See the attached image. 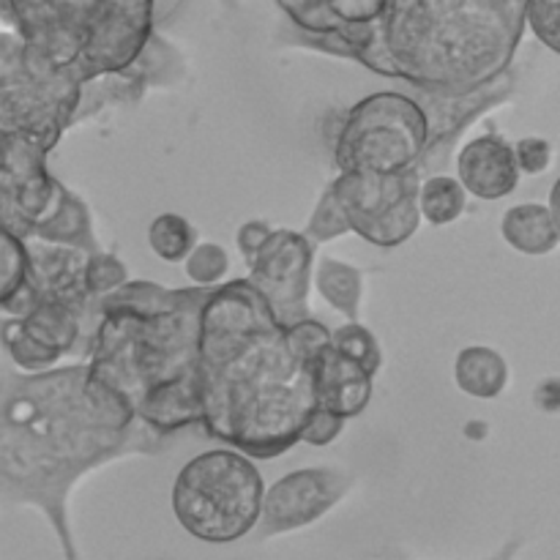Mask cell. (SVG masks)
I'll list each match as a JSON object with an SVG mask.
<instances>
[{"label": "cell", "mask_w": 560, "mask_h": 560, "mask_svg": "<svg viewBox=\"0 0 560 560\" xmlns=\"http://www.w3.org/2000/svg\"><path fill=\"white\" fill-rule=\"evenodd\" d=\"M528 27L545 47L560 55V0H530Z\"/></svg>", "instance_id": "25"}, {"label": "cell", "mask_w": 560, "mask_h": 560, "mask_svg": "<svg viewBox=\"0 0 560 560\" xmlns=\"http://www.w3.org/2000/svg\"><path fill=\"white\" fill-rule=\"evenodd\" d=\"M315 282L323 299H326L334 310L342 312L350 323H359L361 295H364V277H361L359 268L334 260V257H323V260L317 262Z\"/></svg>", "instance_id": "16"}, {"label": "cell", "mask_w": 560, "mask_h": 560, "mask_svg": "<svg viewBox=\"0 0 560 560\" xmlns=\"http://www.w3.org/2000/svg\"><path fill=\"white\" fill-rule=\"evenodd\" d=\"M0 416L3 501L47 514L66 560H80L69 525L77 481L113 459L167 448V438L93 381L88 361L44 372L3 366Z\"/></svg>", "instance_id": "2"}, {"label": "cell", "mask_w": 560, "mask_h": 560, "mask_svg": "<svg viewBox=\"0 0 560 560\" xmlns=\"http://www.w3.org/2000/svg\"><path fill=\"white\" fill-rule=\"evenodd\" d=\"M550 211L552 217H556V224L560 230V178L552 184V191H550Z\"/></svg>", "instance_id": "29"}, {"label": "cell", "mask_w": 560, "mask_h": 560, "mask_svg": "<svg viewBox=\"0 0 560 560\" xmlns=\"http://www.w3.org/2000/svg\"><path fill=\"white\" fill-rule=\"evenodd\" d=\"M421 184L424 173L410 167L392 175L339 173L331 186L348 213L350 230L370 244L392 249L413 238L424 219Z\"/></svg>", "instance_id": "8"}, {"label": "cell", "mask_w": 560, "mask_h": 560, "mask_svg": "<svg viewBox=\"0 0 560 560\" xmlns=\"http://www.w3.org/2000/svg\"><path fill=\"white\" fill-rule=\"evenodd\" d=\"M350 490V476L328 468H304L282 476L266 490L262 501L260 528L262 539L279 534H293L317 523L323 514L331 512Z\"/></svg>", "instance_id": "10"}, {"label": "cell", "mask_w": 560, "mask_h": 560, "mask_svg": "<svg viewBox=\"0 0 560 560\" xmlns=\"http://www.w3.org/2000/svg\"><path fill=\"white\" fill-rule=\"evenodd\" d=\"M334 348L342 350L348 359L359 361L372 375H377V370H381V345H377L375 334L366 331L361 323H348L342 328H334Z\"/></svg>", "instance_id": "21"}, {"label": "cell", "mask_w": 560, "mask_h": 560, "mask_svg": "<svg viewBox=\"0 0 560 560\" xmlns=\"http://www.w3.org/2000/svg\"><path fill=\"white\" fill-rule=\"evenodd\" d=\"M230 271V257L217 244H197L195 252L186 257V273L197 284H219Z\"/></svg>", "instance_id": "22"}, {"label": "cell", "mask_w": 560, "mask_h": 560, "mask_svg": "<svg viewBox=\"0 0 560 560\" xmlns=\"http://www.w3.org/2000/svg\"><path fill=\"white\" fill-rule=\"evenodd\" d=\"M520 162L517 148L509 145L501 135L490 131L485 137H476L459 151L457 175L468 195L479 200H501L512 195L520 184Z\"/></svg>", "instance_id": "11"}, {"label": "cell", "mask_w": 560, "mask_h": 560, "mask_svg": "<svg viewBox=\"0 0 560 560\" xmlns=\"http://www.w3.org/2000/svg\"><path fill=\"white\" fill-rule=\"evenodd\" d=\"M266 485L244 452L213 448L180 468L173 512L180 528L206 545H233L257 528Z\"/></svg>", "instance_id": "6"}, {"label": "cell", "mask_w": 560, "mask_h": 560, "mask_svg": "<svg viewBox=\"0 0 560 560\" xmlns=\"http://www.w3.org/2000/svg\"><path fill=\"white\" fill-rule=\"evenodd\" d=\"M273 230L268 228L266 222H246L244 228L238 230V249H241V255H244V260H246V266H249L252 260H255L257 257V252L262 249V244H266L268 241V235H271Z\"/></svg>", "instance_id": "28"}, {"label": "cell", "mask_w": 560, "mask_h": 560, "mask_svg": "<svg viewBox=\"0 0 560 560\" xmlns=\"http://www.w3.org/2000/svg\"><path fill=\"white\" fill-rule=\"evenodd\" d=\"M501 233L509 246L528 257L550 255L560 244V230L552 217L550 206H539V202H523L503 213Z\"/></svg>", "instance_id": "14"}, {"label": "cell", "mask_w": 560, "mask_h": 560, "mask_svg": "<svg viewBox=\"0 0 560 560\" xmlns=\"http://www.w3.org/2000/svg\"><path fill=\"white\" fill-rule=\"evenodd\" d=\"M159 0H3V148L47 159L77 124L82 91L129 71L153 42Z\"/></svg>", "instance_id": "1"}, {"label": "cell", "mask_w": 560, "mask_h": 560, "mask_svg": "<svg viewBox=\"0 0 560 560\" xmlns=\"http://www.w3.org/2000/svg\"><path fill=\"white\" fill-rule=\"evenodd\" d=\"M530 0H388L345 58L430 96H474L509 74Z\"/></svg>", "instance_id": "5"}, {"label": "cell", "mask_w": 560, "mask_h": 560, "mask_svg": "<svg viewBox=\"0 0 560 560\" xmlns=\"http://www.w3.org/2000/svg\"><path fill=\"white\" fill-rule=\"evenodd\" d=\"M520 545H523V541H520V539H514L512 545H506V547H503V550L498 552V556L492 558V560H512V558H514V552L520 550Z\"/></svg>", "instance_id": "30"}, {"label": "cell", "mask_w": 560, "mask_h": 560, "mask_svg": "<svg viewBox=\"0 0 560 560\" xmlns=\"http://www.w3.org/2000/svg\"><path fill=\"white\" fill-rule=\"evenodd\" d=\"M148 244L164 262H180L195 252L197 230L180 213H162L148 228Z\"/></svg>", "instance_id": "18"}, {"label": "cell", "mask_w": 560, "mask_h": 560, "mask_svg": "<svg viewBox=\"0 0 560 560\" xmlns=\"http://www.w3.org/2000/svg\"><path fill=\"white\" fill-rule=\"evenodd\" d=\"M200 402L208 438L255 459L290 452L317 410L315 364L252 279L213 284L202 306Z\"/></svg>", "instance_id": "3"}, {"label": "cell", "mask_w": 560, "mask_h": 560, "mask_svg": "<svg viewBox=\"0 0 560 560\" xmlns=\"http://www.w3.org/2000/svg\"><path fill=\"white\" fill-rule=\"evenodd\" d=\"M315 388L317 408L331 410L342 419H355L370 408L375 375L331 342L315 361Z\"/></svg>", "instance_id": "12"}, {"label": "cell", "mask_w": 560, "mask_h": 560, "mask_svg": "<svg viewBox=\"0 0 560 560\" xmlns=\"http://www.w3.org/2000/svg\"><path fill=\"white\" fill-rule=\"evenodd\" d=\"M211 290L129 279L98 304L102 320L85 353L91 377L164 438L202 424L200 337Z\"/></svg>", "instance_id": "4"}, {"label": "cell", "mask_w": 560, "mask_h": 560, "mask_svg": "<svg viewBox=\"0 0 560 560\" xmlns=\"http://www.w3.org/2000/svg\"><path fill=\"white\" fill-rule=\"evenodd\" d=\"M465 195H468V189H465L459 178H452V175H430L421 184V213H424V219L430 224H452L454 219L463 217Z\"/></svg>", "instance_id": "17"}, {"label": "cell", "mask_w": 560, "mask_h": 560, "mask_svg": "<svg viewBox=\"0 0 560 560\" xmlns=\"http://www.w3.org/2000/svg\"><path fill=\"white\" fill-rule=\"evenodd\" d=\"M312 262H315V241L295 230H273L249 262L252 284L260 290L273 317L284 328L312 317Z\"/></svg>", "instance_id": "9"}, {"label": "cell", "mask_w": 560, "mask_h": 560, "mask_svg": "<svg viewBox=\"0 0 560 560\" xmlns=\"http://www.w3.org/2000/svg\"><path fill=\"white\" fill-rule=\"evenodd\" d=\"M16 323L27 337L36 339L44 348L55 350L60 359L74 353L80 342L88 348L85 320L74 306L63 304V301H36V306L25 317H16Z\"/></svg>", "instance_id": "13"}, {"label": "cell", "mask_w": 560, "mask_h": 560, "mask_svg": "<svg viewBox=\"0 0 560 560\" xmlns=\"http://www.w3.org/2000/svg\"><path fill=\"white\" fill-rule=\"evenodd\" d=\"M3 348L9 353V359L14 361V366H20L22 372L52 370V366H58L63 361L55 350L44 348L36 339L27 337L20 328V323H16V317H5L3 320Z\"/></svg>", "instance_id": "19"}, {"label": "cell", "mask_w": 560, "mask_h": 560, "mask_svg": "<svg viewBox=\"0 0 560 560\" xmlns=\"http://www.w3.org/2000/svg\"><path fill=\"white\" fill-rule=\"evenodd\" d=\"M430 148V115L419 98L381 91L345 113L334 137L342 173L392 175L416 167Z\"/></svg>", "instance_id": "7"}, {"label": "cell", "mask_w": 560, "mask_h": 560, "mask_svg": "<svg viewBox=\"0 0 560 560\" xmlns=\"http://www.w3.org/2000/svg\"><path fill=\"white\" fill-rule=\"evenodd\" d=\"M514 148H517V162L523 173L536 175L545 173V170L550 167L552 145L547 140H541V137H525V140H520Z\"/></svg>", "instance_id": "27"}, {"label": "cell", "mask_w": 560, "mask_h": 560, "mask_svg": "<svg viewBox=\"0 0 560 560\" xmlns=\"http://www.w3.org/2000/svg\"><path fill=\"white\" fill-rule=\"evenodd\" d=\"M27 282V249L20 235L3 230V290L0 299L14 295Z\"/></svg>", "instance_id": "24"}, {"label": "cell", "mask_w": 560, "mask_h": 560, "mask_svg": "<svg viewBox=\"0 0 560 560\" xmlns=\"http://www.w3.org/2000/svg\"><path fill=\"white\" fill-rule=\"evenodd\" d=\"M454 381L459 392L476 399H495L509 383V364L487 345H468L454 361Z\"/></svg>", "instance_id": "15"}, {"label": "cell", "mask_w": 560, "mask_h": 560, "mask_svg": "<svg viewBox=\"0 0 560 560\" xmlns=\"http://www.w3.org/2000/svg\"><path fill=\"white\" fill-rule=\"evenodd\" d=\"M345 421L348 419L331 413V410L317 408L315 413H312L310 424H306L304 435H301V443H310V446H328V443H334L339 438Z\"/></svg>", "instance_id": "26"}, {"label": "cell", "mask_w": 560, "mask_h": 560, "mask_svg": "<svg viewBox=\"0 0 560 560\" xmlns=\"http://www.w3.org/2000/svg\"><path fill=\"white\" fill-rule=\"evenodd\" d=\"M126 282H129V271H126L118 257L107 255L104 249L91 257V262H88V290H91L93 299L102 301L104 295H109Z\"/></svg>", "instance_id": "23"}, {"label": "cell", "mask_w": 560, "mask_h": 560, "mask_svg": "<svg viewBox=\"0 0 560 560\" xmlns=\"http://www.w3.org/2000/svg\"><path fill=\"white\" fill-rule=\"evenodd\" d=\"M345 233H353L348 222V213H345L334 186H328V189L323 191L320 202H317L315 213H312L310 224H306V235H310L315 244H323V241H334Z\"/></svg>", "instance_id": "20"}]
</instances>
